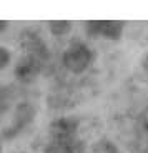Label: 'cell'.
<instances>
[{"label": "cell", "mask_w": 148, "mask_h": 153, "mask_svg": "<svg viewBox=\"0 0 148 153\" xmlns=\"http://www.w3.org/2000/svg\"><path fill=\"white\" fill-rule=\"evenodd\" d=\"M65 68L72 73H83L93 62V50L83 42H73L62 57Z\"/></svg>", "instance_id": "obj_1"}, {"label": "cell", "mask_w": 148, "mask_h": 153, "mask_svg": "<svg viewBox=\"0 0 148 153\" xmlns=\"http://www.w3.org/2000/svg\"><path fill=\"white\" fill-rule=\"evenodd\" d=\"M43 153H87V150L78 135H70V137H52L43 148Z\"/></svg>", "instance_id": "obj_2"}, {"label": "cell", "mask_w": 148, "mask_h": 153, "mask_svg": "<svg viewBox=\"0 0 148 153\" xmlns=\"http://www.w3.org/2000/svg\"><path fill=\"white\" fill-rule=\"evenodd\" d=\"M40 70H42V62L37 57H33V55L25 53L17 62L13 73H15L17 80H20L22 83H30L38 76Z\"/></svg>", "instance_id": "obj_3"}, {"label": "cell", "mask_w": 148, "mask_h": 153, "mask_svg": "<svg viewBox=\"0 0 148 153\" xmlns=\"http://www.w3.org/2000/svg\"><path fill=\"white\" fill-rule=\"evenodd\" d=\"M85 25H87V30L91 35L106 37V38H110V40H118L123 33V22H115V20H90Z\"/></svg>", "instance_id": "obj_4"}, {"label": "cell", "mask_w": 148, "mask_h": 153, "mask_svg": "<svg viewBox=\"0 0 148 153\" xmlns=\"http://www.w3.org/2000/svg\"><path fill=\"white\" fill-rule=\"evenodd\" d=\"M133 143L138 153H148V107L137 115L133 125Z\"/></svg>", "instance_id": "obj_5"}, {"label": "cell", "mask_w": 148, "mask_h": 153, "mask_svg": "<svg viewBox=\"0 0 148 153\" xmlns=\"http://www.w3.org/2000/svg\"><path fill=\"white\" fill-rule=\"evenodd\" d=\"M22 43L25 47L27 53L37 57L42 63H43V60L48 58V48H47L45 42L37 33H33V32H25L22 37Z\"/></svg>", "instance_id": "obj_6"}, {"label": "cell", "mask_w": 148, "mask_h": 153, "mask_svg": "<svg viewBox=\"0 0 148 153\" xmlns=\"http://www.w3.org/2000/svg\"><path fill=\"white\" fill-rule=\"evenodd\" d=\"M50 138L52 137H70V135H77L78 131V120L73 117H62V118H55L48 126Z\"/></svg>", "instance_id": "obj_7"}, {"label": "cell", "mask_w": 148, "mask_h": 153, "mask_svg": "<svg viewBox=\"0 0 148 153\" xmlns=\"http://www.w3.org/2000/svg\"><path fill=\"white\" fill-rule=\"evenodd\" d=\"M48 28L53 35L62 37V35H67L72 30V22H68V20H50Z\"/></svg>", "instance_id": "obj_8"}, {"label": "cell", "mask_w": 148, "mask_h": 153, "mask_svg": "<svg viewBox=\"0 0 148 153\" xmlns=\"http://www.w3.org/2000/svg\"><path fill=\"white\" fill-rule=\"evenodd\" d=\"M91 153H120V152H118V148L112 142H108V140H100V142H97L93 145Z\"/></svg>", "instance_id": "obj_9"}, {"label": "cell", "mask_w": 148, "mask_h": 153, "mask_svg": "<svg viewBox=\"0 0 148 153\" xmlns=\"http://www.w3.org/2000/svg\"><path fill=\"white\" fill-rule=\"evenodd\" d=\"M8 62H10V52L7 48H4V47H0V70L4 67H7Z\"/></svg>", "instance_id": "obj_10"}, {"label": "cell", "mask_w": 148, "mask_h": 153, "mask_svg": "<svg viewBox=\"0 0 148 153\" xmlns=\"http://www.w3.org/2000/svg\"><path fill=\"white\" fill-rule=\"evenodd\" d=\"M7 25H8V23L5 22V20H0V33H2V32H4L5 28H7Z\"/></svg>", "instance_id": "obj_11"}, {"label": "cell", "mask_w": 148, "mask_h": 153, "mask_svg": "<svg viewBox=\"0 0 148 153\" xmlns=\"http://www.w3.org/2000/svg\"><path fill=\"white\" fill-rule=\"evenodd\" d=\"M0 152H2V142H0Z\"/></svg>", "instance_id": "obj_12"}]
</instances>
